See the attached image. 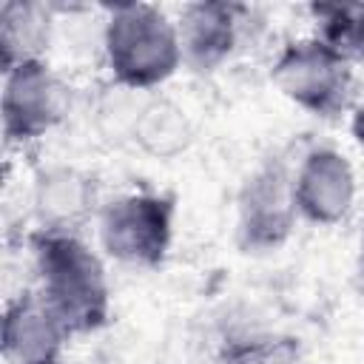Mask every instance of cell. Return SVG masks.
<instances>
[{
	"label": "cell",
	"instance_id": "1",
	"mask_svg": "<svg viewBox=\"0 0 364 364\" xmlns=\"http://www.w3.org/2000/svg\"><path fill=\"white\" fill-rule=\"evenodd\" d=\"M37 299L68 336L91 333L108 318V279L102 262L74 233L40 230L34 236Z\"/></svg>",
	"mask_w": 364,
	"mask_h": 364
},
{
	"label": "cell",
	"instance_id": "2",
	"mask_svg": "<svg viewBox=\"0 0 364 364\" xmlns=\"http://www.w3.org/2000/svg\"><path fill=\"white\" fill-rule=\"evenodd\" d=\"M102 43L114 80L128 91L165 82L182 63L176 23L151 3L111 6Z\"/></svg>",
	"mask_w": 364,
	"mask_h": 364
},
{
	"label": "cell",
	"instance_id": "3",
	"mask_svg": "<svg viewBox=\"0 0 364 364\" xmlns=\"http://www.w3.org/2000/svg\"><path fill=\"white\" fill-rule=\"evenodd\" d=\"M270 77L290 102L316 117H333L344 111L353 94L350 63L333 54L316 37L290 43L279 54Z\"/></svg>",
	"mask_w": 364,
	"mask_h": 364
},
{
	"label": "cell",
	"instance_id": "4",
	"mask_svg": "<svg viewBox=\"0 0 364 364\" xmlns=\"http://www.w3.org/2000/svg\"><path fill=\"white\" fill-rule=\"evenodd\" d=\"M171 233L173 205L154 193L119 196L100 216L105 253L131 267H156L171 247Z\"/></svg>",
	"mask_w": 364,
	"mask_h": 364
},
{
	"label": "cell",
	"instance_id": "5",
	"mask_svg": "<svg viewBox=\"0 0 364 364\" xmlns=\"http://www.w3.org/2000/svg\"><path fill=\"white\" fill-rule=\"evenodd\" d=\"M3 74V131L9 142H31L60 125L68 111V88L46 60H31Z\"/></svg>",
	"mask_w": 364,
	"mask_h": 364
},
{
	"label": "cell",
	"instance_id": "6",
	"mask_svg": "<svg viewBox=\"0 0 364 364\" xmlns=\"http://www.w3.org/2000/svg\"><path fill=\"white\" fill-rule=\"evenodd\" d=\"M293 179L279 165L259 168L239 196V242L245 250L264 253L284 245L296 225Z\"/></svg>",
	"mask_w": 364,
	"mask_h": 364
},
{
	"label": "cell",
	"instance_id": "7",
	"mask_svg": "<svg viewBox=\"0 0 364 364\" xmlns=\"http://www.w3.org/2000/svg\"><path fill=\"white\" fill-rule=\"evenodd\" d=\"M296 210L316 225L341 222L355 202V173L347 156L333 148L310 151L293 176Z\"/></svg>",
	"mask_w": 364,
	"mask_h": 364
},
{
	"label": "cell",
	"instance_id": "8",
	"mask_svg": "<svg viewBox=\"0 0 364 364\" xmlns=\"http://www.w3.org/2000/svg\"><path fill=\"white\" fill-rule=\"evenodd\" d=\"M68 333L34 296H20L3 316V358L9 364H60V350Z\"/></svg>",
	"mask_w": 364,
	"mask_h": 364
},
{
	"label": "cell",
	"instance_id": "9",
	"mask_svg": "<svg viewBox=\"0 0 364 364\" xmlns=\"http://www.w3.org/2000/svg\"><path fill=\"white\" fill-rule=\"evenodd\" d=\"M242 6L230 3H191L182 9L176 31L182 43V60L196 71L216 68L236 46Z\"/></svg>",
	"mask_w": 364,
	"mask_h": 364
},
{
	"label": "cell",
	"instance_id": "10",
	"mask_svg": "<svg viewBox=\"0 0 364 364\" xmlns=\"http://www.w3.org/2000/svg\"><path fill=\"white\" fill-rule=\"evenodd\" d=\"M94 208V182L88 173L57 165L37 176L34 185V213L40 219V230L74 233V228Z\"/></svg>",
	"mask_w": 364,
	"mask_h": 364
},
{
	"label": "cell",
	"instance_id": "11",
	"mask_svg": "<svg viewBox=\"0 0 364 364\" xmlns=\"http://www.w3.org/2000/svg\"><path fill=\"white\" fill-rule=\"evenodd\" d=\"M51 34V11L43 3L6 0L0 6V60L3 71L43 60Z\"/></svg>",
	"mask_w": 364,
	"mask_h": 364
},
{
	"label": "cell",
	"instance_id": "12",
	"mask_svg": "<svg viewBox=\"0 0 364 364\" xmlns=\"http://www.w3.org/2000/svg\"><path fill=\"white\" fill-rule=\"evenodd\" d=\"M131 136L148 156L173 159L193 142V125L182 105L168 97H154L139 105L131 125Z\"/></svg>",
	"mask_w": 364,
	"mask_h": 364
},
{
	"label": "cell",
	"instance_id": "13",
	"mask_svg": "<svg viewBox=\"0 0 364 364\" xmlns=\"http://www.w3.org/2000/svg\"><path fill=\"white\" fill-rule=\"evenodd\" d=\"M310 11L318 43L347 63L364 57V3H318Z\"/></svg>",
	"mask_w": 364,
	"mask_h": 364
},
{
	"label": "cell",
	"instance_id": "14",
	"mask_svg": "<svg viewBox=\"0 0 364 364\" xmlns=\"http://www.w3.org/2000/svg\"><path fill=\"white\" fill-rule=\"evenodd\" d=\"M225 364H304L299 347L293 341H273V338H250L233 347Z\"/></svg>",
	"mask_w": 364,
	"mask_h": 364
},
{
	"label": "cell",
	"instance_id": "15",
	"mask_svg": "<svg viewBox=\"0 0 364 364\" xmlns=\"http://www.w3.org/2000/svg\"><path fill=\"white\" fill-rule=\"evenodd\" d=\"M353 134H355V139L364 145V102L358 105V111H355V117H353Z\"/></svg>",
	"mask_w": 364,
	"mask_h": 364
},
{
	"label": "cell",
	"instance_id": "16",
	"mask_svg": "<svg viewBox=\"0 0 364 364\" xmlns=\"http://www.w3.org/2000/svg\"><path fill=\"white\" fill-rule=\"evenodd\" d=\"M361 264H364V239H361Z\"/></svg>",
	"mask_w": 364,
	"mask_h": 364
}]
</instances>
